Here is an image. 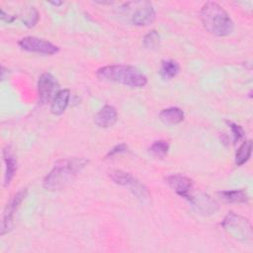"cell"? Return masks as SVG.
I'll return each mask as SVG.
<instances>
[{"label":"cell","instance_id":"6da1fadb","mask_svg":"<svg viewBox=\"0 0 253 253\" xmlns=\"http://www.w3.org/2000/svg\"><path fill=\"white\" fill-rule=\"evenodd\" d=\"M87 163L88 160L84 158H67L57 161L44 177L43 187L48 191H58L65 188Z\"/></svg>","mask_w":253,"mask_h":253},{"label":"cell","instance_id":"7a4b0ae2","mask_svg":"<svg viewBox=\"0 0 253 253\" xmlns=\"http://www.w3.org/2000/svg\"><path fill=\"white\" fill-rule=\"evenodd\" d=\"M100 80L120 83L133 88H141L147 84V77L136 67L126 64L106 65L96 72Z\"/></svg>","mask_w":253,"mask_h":253},{"label":"cell","instance_id":"3957f363","mask_svg":"<svg viewBox=\"0 0 253 253\" xmlns=\"http://www.w3.org/2000/svg\"><path fill=\"white\" fill-rule=\"evenodd\" d=\"M204 28L217 37L229 35L233 30V23L227 12L214 2L206 3L200 12Z\"/></svg>","mask_w":253,"mask_h":253},{"label":"cell","instance_id":"277c9868","mask_svg":"<svg viewBox=\"0 0 253 253\" xmlns=\"http://www.w3.org/2000/svg\"><path fill=\"white\" fill-rule=\"evenodd\" d=\"M121 11L124 15H126L128 21L135 26L149 25L155 18L153 6L147 1L125 3L121 7Z\"/></svg>","mask_w":253,"mask_h":253},{"label":"cell","instance_id":"5b68a950","mask_svg":"<svg viewBox=\"0 0 253 253\" xmlns=\"http://www.w3.org/2000/svg\"><path fill=\"white\" fill-rule=\"evenodd\" d=\"M221 224L225 231L235 239L243 243L252 242V227L247 218L229 211Z\"/></svg>","mask_w":253,"mask_h":253},{"label":"cell","instance_id":"8992f818","mask_svg":"<svg viewBox=\"0 0 253 253\" xmlns=\"http://www.w3.org/2000/svg\"><path fill=\"white\" fill-rule=\"evenodd\" d=\"M110 178L118 185L126 186L130 189V191L140 200L147 199L148 192L143 184L136 180L132 175L122 170H113L109 174Z\"/></svg>","mask_w":253,"mask_h":253},{"label":"cell","instance_id":"52a82bcc","mask_svg":"<svg viewBox=\"0 0 253 253\" xmlns=\"http://www.w3.org/2000/svg\"><path fill=\"white\" fill-rule=\"evenodd\" d=\"M18 44L24 50L45 55L54 54L59 50L55 44L37 37H25L19 41Z\"/></svg>","mask_w":253,"mask_h":253},{"label":"cell","instance_id":"ba28073f","mask_svg":"<svg viewBox=\"0 0 253 253\" xmlns=\"http://www.w3.org/2000/svg\"><path fill=\"white\" fill-rule=\"evenodd\" d=\"M59 91V84L56 78L50 73H42L38 81L39 100L42 104H47L53 100Z\"/></svg>","mask_w":253,"mask_h":253},{"label":"cell","instance_id":"9c48e42d","mask_svg":"<svg viewBox=\"0 0 253 253\" xmlns=\"http://www.w3.org/2000/svg\"><path fill=\"white\" fill-rule=\"evenodd\" d=\"M27 196V189H21L19 192H17L13 198L10 200L9 204H7L4 211H3V216H2V221H1V227H0V234L4 235L7 233L13 225V217L14 213L19 208V206L22 204V202L25 200Z\"/></svg>","mask_w":253,"mask_h":253},{"label":"cell","instance_id":"30bf717a","mask_svg":"<svg viewBox=\"0 0 253 253\" xmlns=\"http://www.w3.org/2000/svg\"><path fill=\"white\" fill-rule=\"evenodd\" d=\"M165 181L168 186L175 191L177 195L185 198L186 200H189V198L191 197V191L193 189V182L190 178L184 175L174 174L167 176L165 178Z\"/></svg>","mask_w":253,"mask_h":253},{"label":"cell","instance_id":"8fae6325","mask_svg":"<svg viewBox=\"0 0 253 253\" xmlns=\"http://www.w3.org/2000/svg\"><path fill=\"white\" fill-rule=\"evenodd\" d=\"M188 201L192 204L196 211L201 214H211L217 210V204L205 194H200L198 196L191 195Z\"/></svg>","mask_w":253,"mask_h":253},{"label":"cell","instance_id":"7c38bea8","mask_svg":"<svg viewBox=\"0 0 253 253\" xmlns=\"http://www.w3.org/2000/svg\"><path fill=\"white\" fill-rule=\"evenodd\" d=\"M118 120V113L113 106H104L94 117L95 124L100 127H110L113 126Z\"/></svg>","mask_w":253,"mask_h":253},{"label":"cell","instance_id":"4fadbf2b","mask_svg":"<svg viewBox=\"0 0 253 253\" xmlns=\"http://www.w3.org/2000/svg\"><path fill=\"white\" fill-rule=\"evenodd\" d=\"M3 159L5 163L4 186H8L17 171V159L13 153L11 146H6L3 150Z\"/></svg>","mask_w":253,"mask_h":253},{"label":"cell","instance_id":"5bb4252c","mask_svg":"<svg viewBox=\"0 0 253 253\" xmlns=\"http://www.w3.org/2000/svg\"><path fill=\"white\" fill-rule=\"evenodd\" d=\"M70 99V91L68 89H62L57 92L53 100L51 101L50 111L53 115H61L67 108Z\"/></svg>","mask_w":253,"mask_h":253},{"label":"cell","instance_id":"9a60e30c","mask_svg":"<svg viewBox=\"0 0 253 253\" xmlns=\"http://www.w3.org/2000/svg\"><path fill=\"white\" fill-rule=\"evenodd\" d=\"M159 119L166 125H177L184 120V112L177 107L167 108L160 112Z\"/></svg>","mask_w":253,"mask_h":253},{"label":"cell","instance_id":"2e32d148","mask_svg":"<svg viewBox=\"0 0 253 253\" xmlns=\"http://www.w3.org/2000/svg\"><path fill=\"white\" fill-rule=\"evenodd\" d=\"M217 195L225 203H246L248 196L244 190H232L218 192Z\"/></svg>","mask_w":253,"mask_h":253},{"label":"cell","instance_id":"e0dca14e","mask_svg":"<svg viewBox=\"0 0 253 253\" xmlns=\"http://www.w3.org/2000/svg\"><path fill=\"white\" fill-rule=\"evenodd\" d=\"M180 70L179 64L174 60H163L160 66V75L164 79H172L175 77Z\"/></svg>","mask_w":253,"mask_h":253},{"label":"cell","instance_id":"ac0fdd59","mask_svg":"<svg viewBox=\"0 0 253 253\" xmlns=\"http://www.w3.org/2000/svg\"><path fill=\"white\" fill-rule=\"evenodd\" d=\"M252 151V141L246 140L244 141L241 146L238 148L235 154V164L240 166L243 165L250 157Z\"/></svg>","mask_w":253,"mask_h":253},{"label":"cell","instance_id":"d6986e66","mask_svg":"<svg viewBox=\"0 0 253 253\" xmlns=\"http://www.w3.org/2000/svg\"><path fill=\"white\" fill-rule=\"evenodd\" d=\"M169 150V143L166 140H156L149 147L150 153L158 158H163Z\"/></svg>","mask_w":253,"mask_h":253},{"label":"cell","instance_id":"ffe728a7","mask_svg":"<svg viewBox=\"0 0 253 253\" xmlns=\"http://www.w3.org/2000/svg\"><path fill=\"white\" fill-rule=\"evenodd\" d=\"M38 21H39V12L35 7H31L25 11L23 16V22L25 26L32 28L38 23Z\"/></svg>","mask_w":253,"mask_h":253},{"label":"cell","instance_id":"44dd1931","mask_svg":"<svg viewBox=\"0 0 253 253\" xmlns=\"http://www.w3.org/2000/svg\"><path fill=\"white\" fill-rule=\"evenodd\" d=\"M159 40H160V37H159L158 32L155 30H152L144 37L143 44L145 47L153 49V48L157 47V45L159 44Z\"/></svg>","mask_w":253,"mask_h":253},{"label":"cell","instance_id":"7402d4cb","mask_svg":"<svg viewBox=\"0 0 253 253\" xmlns=\"http://www.w3.org/2000/svg\"><path fill=\"white\" fill-rule=\"evenodd\" d=\"M226 123L228 124V126H229V127H230V129H231V131H232L234 143L237 142V141H239V140L244 136V134H245L243 128H242L240 126H238V125H236V124H233V123H231V122H226Z\"/></svg>","mask_w":253,"mask_h":253},{"label":"cell","instance_id":"603a6c76","mask_svg":"<svg viewBox=\"0 0 253 253\" xmlns=\"http://www.w3.org/2000/svg\"><path fill=\"white\" fill-rule=\"evenodd\" d=\"M127 151V145L125 143H120L117 144L116 146H114L108 153H107V157H112L114 155L120 154V153H124Z\"/></svg>","mask_w":253,"mask_h":253},{"label":"cell","instance_id":"cb8c5ba5","mask_svg":"<svg viewBox=\"0 0 253 253\" xmlns=\"http://www.w3.org/2000/svg\"><path fill=\"white\" fill-rule=\"evenodd\" d=\"M15 19H16V16H11L9 14H6L3 9L1 10V20L2 21L7 22V23H12L15 21Z\"/></svg>","mask_w":253,"mask_h":253},{"label":"cell","instance_id":"d4e9b609","mask_svg":"<svg viewBox=\"0 0 253 253\" xmlns=\"http://www.w3.org/2000/svg\"><path fill=\"white\" fill-rule=\"evenodd\" d=\"M51 5H54V6H60L62 4L61 1H55V2H50Z\"/></svg>","mask_w":253,"mask_h":253}]
</instances>
